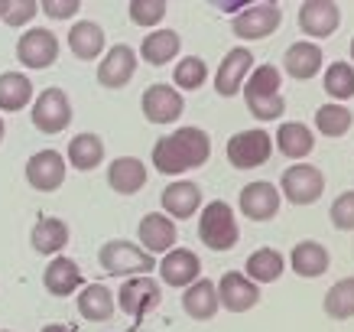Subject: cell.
I'll use <instances>...</instances> for the list:
<instances>
[{
  "label": "cell",
  "instance_id": "cb8c5ba5",
  "mask_svg": "<svg viewBox=\"0 0 354 332\" xmlns=\"http://www.w3.org/2000/svg\"><path fill=\"white\" fill-rule=\"evenodd\" d=\"M147 176H150V173H147L143 160H137V157H118V160H111V166H108V186L118 195L140 193V189L147 186Z\"/></svg>",
  "mask_w": 354,
  "mask_h": 332
},
{
  "label": "cell",
  "instance_id": "2e32d148",
  "mask_svg": "<svg viewBox=\"0 0 354 332\" xmlns=\"http://www.w3.org/2000/svg\"><path fill=\"white\" fill-rule=\"evenodd\" d=\"M250 69H254V53L247 49V46H237L231 53L221 59L218 65V76H215V91L221 98H234L241 88H244L247 76H250Z\"/></svg>",
  "mask_w": 354,
  "mask_h": 332
},
{
  "label": "cell",
  "instance_id": "ffe728a7",
  "mask_svg": "<svg viewBox=\"0 0 354 332\" xmlns=\"http://www.w3.org/2000/svg\"><path fill=\"white\" fill-rule=\"evenodd\" d=\"M160 202L162 215H169V218H192L202 209V189L189 180H176L160 193Z\"/></svg>",
  "mask_w": 354,
  "mask_h": 332
},
{
  "label": "cell",
  "instance_id": "f1b7e54d",
  "mask_svg": "<svg viewBox=\"0 0 354 332\" xmlns=\"http://www.w3.org/2000/svg\"><path fill=\"white\" fill-rule=\"evenodd\" d=\"M283 268H286V257L279 254L277 247H257L254 254L247 257L244 264V277L254 280V283H277L283 277Z\"/></svg>",
  "mask_w": 354,
  "mask_h": 332
},
{
  "label": "cell",
  "instance_id": "e0dca14e",
  "mask_svg": "<svg viewBox=\"0 0 354 332\" xmlns=\"http://www.w3.org/2000/svg\"><path fill=\"white\" fill-rule=\"evenodd\" d=\"M342 23V10L332 0H306L299 7V30L312 40H328Z\"/></svg>",
  "mask_w": 354,
  "mask_h": 332
},
{
  "label": "cell",
  "instance_id": "484cf974",
  "mask_svg": "<svg viewBox=\"0 0 354 332\" xmlns=\"http://www.w3.org/2000/svg\"><path fill=\"white\" fill-rule=\"evenodd\" d=\"M290 264H292V270H296L299 277L312 280V277H322L325 270H328L332 254H328V247H325V245H319V241L306 238V241H299V245L292 247Z\"/></svg>",
  "mask_w": 354,
  "mask_h": 332
},
{
  "label": "cell",
  "instance_id": "7bdbcfd3",
  "mask_svg": "<svg viewBox=\"0 0 354 332\" xmlns=\"http://www.w3.org/2000/svg\"><path fill=\"white\" fill-rule=\"evenodd\" d=\"M39 332H68V329H65L62 322H49V326H43Z\"/></svg>",
  "mask_w": 354,
  "mask_h": 332
},
{
  "label": "cell",
  "instance_id": "9a60e30c",
  "mask_svg": "<svg viewBox=\"0 0 354 332\" xmlns=\"http://www.w3.org/2000/svg\"><path fill=\"white\" fill-rule=\"evenodd\" d=\"M218 303L227 313H247L260 303V287L254 280H247L241 270H227L218 280Z\"/></svg>",
  "mask_w": 354,
  "mask_h": 332
},
{
  "label": "cell",
  "instance_id": "44dd1931",
  "mask_svg": "<svg viewBox=\"0 0 354 332\" xmlns=\"http://www.w3.org/2000/svg\"><path fill=\"white\" fill-rule=\"evenodd\" d=\"M283 69H286V76L296 78V82H309L322 72V46L319 43H309V40H302V43H292L286 53H283Z\"/></svg>",
  "mask_w": 354,
  "mask_h": 332
},
{
  "label": "cell",
  "instance_id": "d4e9b609",
  "mask_svg": "<svg viewBox=\"0 0 354 332\" xmlns=\"http://www.w3.org/2000/svg\"><path fill=\"white\" fill-rule=\"evenodd\" d=\"M30 245L36 254H62V247L68 245V222L55 218V215L39 218L30 231Z\"/></svg>",
  "mask_w": 354,
  "mask_h": 332
},
{
  "label": "cell",
  "instance_id": "f6af8a7d",
  "mask_svg": "<svg viewBox=\"0 0 354 332\" xmlns=\"http://www.w3.org/2000/svg\"><path fill=\"white\" fill-rule=\"evenodd\" d=\"M351 59H354V40H351Z\"/></svg>",
  "mask_w": 354,
  "mask_h": 332
},
{
  "label": "cell",
  "instance_id": "603a6c76",
  "mask_svg": "<svg viewBox=\"0 0 354 332\" xmlns=\"http://www.w3.org/2000/svg\"><path fill=\"white\" fill-rule=\"evenodd\" d=\"M68 49L75 59L82 62H95L97 55H104L108 49V36L101 30V23L95 20H78L72 30H68Z\"/></svg>",
  "mask_w": 354,
  "mask_h": 332
},
{
  "label": "cell",
  "instance_id": "4fadbf2b",
  "mask_svg": "<svg viewBox=\"0 0 354 332\" xmlns=\"http://www.w3.org/2000/svg\"><path fill=\"white\" fill-rule=\"evenodd\" d=\"M133 72H137V53H133L127 43H118L101 55V65H97V85L118 91V88L130 85Z\"/></svg>",
  "mask_w": 354,
  "mask_h": 332
},
{
  "label": "cell",
  "instance_id": "5b68a950",
  "mask_svg": "<svg viewBox=\"0 0 354 332\" xmlns=\"http://www.w3.org/2000/svg\"><path fill=\"white\" fill-rule=\"evenodd\" d=\"M325 193V173L312 163H292L279 180V195H286L292 205H312Z\"/></svg>",
  "mask_w": 354,
  "mask_h": 332
},
{
  "label": "cell",
  "instance_id": "bcb514c9",
  "mask_svg": "<svg viewBox=\"0 0 354 332\" xmlns=\"http://www.w3.org/2000/svg\"><path fill=\"white\" fill-rule=\"evenodd\" d=\"M3 332H10V329H3Z\"/></svg>",
  "mask_w": 354,
  "mask_h": 332
},
{
  "label": "cell",
  "instance_id": "7c38bea8",
  "mask_svg": "<svg viewBox=\"0 0 354 332\" xmlns=\"http://www.w3.org/2000/svg\"><path fill=\"white\" fill-rule=\"evenodd\" d=\"M279 23H283V13L277 3H257L237 13L231 20V30L237 40H267L270 33L279 30Z\"/></svg>",
  "mask_w": 354,
  "mask_h": 332
},
{
  "label": "cell",
  "instance_id": "8992f818",
  "mask_svg": "<svg viewBox=\"0 0 354 332\" xmlns=\"http://www.w3.org/2000/svg\"><path fill=\"white\" fill-rule=\"evenodd\" d=\"M72 124V101L62 88H46L32 101V128L39 134H62Z\"/></svg>",
  "mask_w": 354,
  "mask_h": 332
},
{
  "label": "cell",
  "instance_id": "9c48e42d",
  "mask_svg": "<svg viewBox=\"0 0 354 332\" xmlns=\"http://www.w3.org/2000/svg\"><path fill=\"white\" fill-rule=\"evenodd\" d=\"M140 107H143V118L150 121V124H176L185 111V98H183V91H176L172 85L156 82V85H150L143 91Z\"/></svg>",
  "mask_w": 354,
  "mask_h": 332
},
{
  "label": "cell",
  "instance_id": "60d3db41",
  "mask_svg": "<svg viewBox=\"0 0 354 332\" xmlns=\"http://www.w3.org/2000/svg\"><path fill=\"white\" fill-rule=\"evenodd\" d=\"M328 218L338 231H354V189L342 193L328 209Z\"/></svg>",
  "mask_w": 354,
  "mask_h": 332
},
{
  "label": "cell",
  "instance_id": "836d02e7",
  "mask_svg": "<svg viewBox=\"0 0 354 332\" xmlns=\"http://www.w3.org/2000/svg\"><path fill=\"white\" fill-rule=\"evenodd\" d=\"M354 124V114L348 111L344 105H322L315 111V130L322 134V137H344Z\"/></svg>",
  "mask_w": 354,
  "mask_h": 332
},
{
  "label": "cell",
  "instance_id": "74e56055",
  "mask_svg": "<svg viewBox=\"0 0 354 332\" xmlns=\"http://www.w3.org/2000/svg\"><path fill=\"white\" fill-rule=\"evenodd\" d=\"M39 13L36 0H0V20L7 26H26Z\"/></svg>",
  "mask_w": 354,
  "mask_h": 332
},
{
  "label": "cell",
  "instance_id": "4316f807",
  "mask_svg": "<svg viewBox=\"0 0 354 332\" xmlns=\"http://www.w3.org/2000/svg\"><path fill=\"white\" fill-rule=\"evenodd\" d=\"M114 293L104 283H85L78 290V316L88 322H108L114 316Z\"/></svg>",
  "mask_w": 354,
  "mask_h": 332
},
{
  "label": "cell",
  "instance_id": "8d00e7d4",
  "mask_svg": "<svg viewBox=\"0 0 354 332\" xmlns=\"http://www.w3.org/2000/svg\"><path fill=\"white\" fill-rule=\"evenodd\" d=\"M172 82H176V88H183V91H198V88L208 82V65H205V59L185 55L183 62L172 69Z\"/></svg>",
  "mask_w": 354,
  "mask_h": 332
},
{
  "label": "cell",
  "instance_id": "83f0119b",
  "mask_svg": "<svg viewBox=\"0 0 354 332\" xmlns=\"http://www.w3.org/2000/svg\"><path fill=\"white\" fill-rule=\"evenodd\" d=\"M218 306H221V303H218V287L212 280L198 277L192 287L183 290V310H185V316H192V320H198V322L212 320L218 313Z\"/></svg>",
  "mask_w": 354,
  "mask_h": 332
},
{
  "label": "cell",
  "instance_id": "ba28073f",
  "mask_svg": "<svg viewBox=\"0 0 354 332\" xmlns=\"http://www.w3.org/2000/svg\"><path fill=\"white\" fill-rule=\"evenodd\" d=\"M17 59H20V65H26V69H49V65H55V59H59V36H55L53 30H43V26H36V30H26L17 40Z\"/></svg>",
  "mask_w": 354,
  "mask_h": 332
},
{
  "label": "cell",
  "instance_id": "7402d4cb",
  "mask_svg": "<svg viewBox=\"0 0 354 332\" xmlns=\"http://www.w3.org/2000/svg\"><path fill=\"white\" fill-rule=\"evenodd\" d=\"M273 143H277V150L283 153V157H290L292 163H299L315 150V134H312V128L302 124V121H283L277 128Z\"/></svg>",
  "mask_w": 354,
  "mask_h": 332
},
{
  "label": "cell",
  "instance_id": "d6986e66",
  "mask_svg": "<svg viewBox=\"0 0 354 332\" xmlns=\"http://www.w3.org/2000/svg\"><path fill=\"white\" fill-rule=\"evenodd\" d=\"M43 287L53 293V297H72L75 290L85 287V274L72 257L55 254L49 261V268L43 270Z\"/></svg>",
  "mask_w": 354,
  "mask_h": 332
},
{
  "label": "cell",
  "instance_id": "f35d334b",
  "mask_svg": "<svg viewBox=\"0 0 354 332\" xmlns=\"http://www.w3.org/2000/svg\"><path fill=\"white\" fill-rule=\"evenodd\" d=\"M130 23L137 26H156L166 17V0H130Z\"/></svg>",
  "mask_w": 354,
  "mask_h": 332
},
{
  "label": "cell",
  "instance_id": "8fae6325",
  "mask_svg": "<svg viewBox=\"0 0 354 332\" xmlns=\"http://www.w3.org/2000/svg\"><path fill=\"white\" fill-rule=\"evenodd\" d=\"M279 202H283V195H279L277 186L267 180H257V182H247L244 189H241L237 209L250 222H270L279 212Z\"/></svg>",
  "mask_w": 354,
  "mask_h": 332
},
{
  "label": "cell",
  "instance_id": "6da1fadb",
  "mask_svg": "<svg viewBox=\"0 0 354 332\" xmlns=\"http://www.w3.org/2000/svg\"><path fill=\"white\" fill-rule=\"evenodd\" d=\"M208 157H212V137L202 128H179L153 143V166L162 176H179L185 170L205 166Z\"/></svg>",
  "mask_w": 354,
  "mask_h": 332
},
{
  "label": "cell",
  "instance_id": "3957f363",
  "mask_svg": "<svg viewBox=\"0 0 354 332\" xmlns=\"http://www.w3.org/2000/svg\"><path fill=\"white\" fill-rule=\"evenodd\" d=\"M198 238H202L205 247L212 251H231L241 238V228H237V215L227 202H208L198 215Z\"/></svg>",
  "mask_w": 354,
  "mask_h": 332
},
{
  "label": "cell",
  "instance_id": "d590c367",
  "mask_svg": "<svg viewBox=\"0 0 354 332\" xmlns=\"http://www.w3.org/2000/svg\"><path fill=\"white\" fill-rule=\"evenodd\" d=\"M325 91L332 95L335 105L354 98V65H348V62L328 65V69H325Z\"/></svg>",
  "mask_w": 354,
  "mask_h": 332
},
{
  "label": "cell",
  "instance_id": "5bb4252c",
  "mask_svg": "<svg viewBox=\"0 0 354 332\" xmlns=\"http://www.w3.org/2000/svg\"><path fill=\"white\" fill-rule=\"evenodd\" d=\"M156 268H160V277L166 287L185 290L202 277V261H198V254L189 251V247H172V251H166Z\"/></svg>",
  "mask_w": 354,
  "mask_h": 332
},
{
  "label": "cell",
  "instance_id": "277c9868",
  "mask_svg": "<svg viewBox=\"0 0 354 332\" xmlns=\"http://www.w3.org/2000/svg\"><path fill=\"white\" fill-rule=\"evenodd\" d=\"M273 157V140L267 130H237L234 137L227 140V163L234 170H257Z\"/></svg>",
  "mask_w": 354,
  "mask_h": 332
},
{
  "label": "cell",
  "instance_id": "b9f144b4",
  "mask_svg": "<svg viewBox=\"0 0 354 332\" xmlns=\"http://www.w3.org/2000/svg\"><path fill=\"white\" fill-rule=\"evenodd\" d=\"M39 10H43L49 20H72V17L82 10V3H78V0H43Z\"/></svg>",
  "mask_w": 354,
  "mask_h": 332
},
{
  "label": "cell",
  "instance_id": "ee69618b",
  "mask_svg": "<svg viewBox=\"0 0 354 332\" xmlns=\"http://www.w3.org/2000/svg\"><path fill=\"white\" fill-rule=\"evenodd\" d=\"M3 130L7 128H3V118H0V143H3Z\"/></svg>",
  "mask_w": 354,
  "mask_h": 332
},
{
  "label": "cell",
  "instance_id": "d6a6232c",
  "mask_svg": "<svg viewBox=\"0 0 354 332\" xmlns=\"http://www.w3.org/2000/svg\"><path fill=\"white\" fill-rule=\"evenodd\" d=\"M325 316L332 320H354V277H342L325 293Z\"/></svg>",
  "mask_w": 354,
  "mask_h": 332
},
{
  "label": "cell",
  "instance_id": "1f68e13d",
  "mask_svg": "<svg viewBox=\"0 0 354 332\" xmlns=\"http://www.w3.org/2000/svg\"><path fill=\"white\" fill-rule=\"evenodd\" d=\"M32 95L36 91H32L30 76H23V72H3L0 76V111L17 114L26 105H32Z\"/></svg>",
  "mask_w": 354,
  "mask_h": 332
},
{
  "label": "cell",
  "instance_id": "ab89813d",
  "mask_svg": "<svg viewBox=\"0 0 354 332\" xmlns=\"http://www.w3.org/2000/svg\"><path fill=\"white\" fill-rule=\"evenodd\" d=\"M247 111H250V118H257V121H277V118H283V111H286V98L283 95L247 98Z\"/></svg>",
  "mask_w": 354,
  "mask_h": 332
},
{
  "label": "cell",
  "instance_id": "7a4b0ae2",
  "mask_svg": "<svg viewBox=\"0 0 354 332\" xmlns=\"http://www.w3.org/2000/svg\"><path fill=\"white\" fill-rule=\"evenodd\" d=\"M97 264L104 268V274L111 277H150L156 270V257L150 251H143L133 241H124V238H114L108 245H101L97 251Z\"/></svg>",
  "mask_w": 354,
  "mask_h": 332
},
{
  "label": "cell",
  "instance_id": "4dcf8cb0",
  "mask_svg": "<svg viewBox=\"0 0 354 332\" xmlns=\"http://www.w3.org/2000/svg\"><path fill=\"white\" fill-rule=\"evenodd\" d=\"M68 163L82 173H91L97 170L101 163H104V140L97 137V134H75V137L68 140Z\"/></svg>",
  "mask_w": 354,
  "mask_h": 332
},
{
  "label": "cell",
  "instance_id": "ac0fdd59",
  "mask_svg": "<svg viewBox=\"0 0 354 332\" xmlns=\"http://www.w3.org/2000/svg\"><path fill=\"white\" fill-rule=\"evenodd\" d=\"M137 235H140V247H143V251H150V254H166V251H172V245H176L179 228H176V222H172L169 215L147 212L140 218Z\"/></svg>",
  "mask_w": 354,
  "mask_h": 332
},
{
  "label": "cell",
  "instance_id": "52a82bcc",
  "mask_svg": "<svg viewBox=\"0 0 354 332\" xmlns=\"http://www.w3.org/2000/svg\"><path fill=\"white\" fill-rule=\"evenodd\" d=\"M162 300V290H160V280L153 277H127L124 283H120L118 290V306L127 316H133V320H143V316H150L156 306H160Z\"/></svg>",
  "mask_w": 354,
  "mask_h": 332
},
{
  "label": "cell",
  "instance_id": "e575fe53",
  "mask_svg": "<svg viewBox=\"0 0 354 332\" xmlns=\"http://www.w3.org/2000/svg\"><path fill=\"white\" fill-rule=\"evenodd\" d=\"M279 85H283V72H279L277 65H254L244 82V98L279 95Z\"/></svg>",
  "mask_w": 354,
  "mask_h": 332
},
{
  "label": "cell",
  "instance_id": "30bf717a",
  "mask_svg": "<svg viewBox=\"0 0 354 332\" xmlns=\"http://www.w3.org/2000/svg\"><path fill=\"white\" fill-rule=\"evenodd\" d=\"M68 163L62 160L59 150H39L26 160V182H30L36 193H55L62 189Z\"/></svg>",
  "mask_w": 354,
  "mask_h": 332
},
{
  "label": "cell",
  "instance_id": "f546056e",
  "mask_svg": "<svg viewBox=\"0 0 354 332\" xmlns=\"http://www.w3.org/2000/svg\"><path fill=\"white\" fill-rule=\"evenodd\" d=\"M179 49H183V40H179V33L176 30H153L143 43H140V59L147 65H166L172 62L176 55H179Z\"/></svg>",
  "mask_w": 354,
  "mask_h": 332
}]
</instances>
